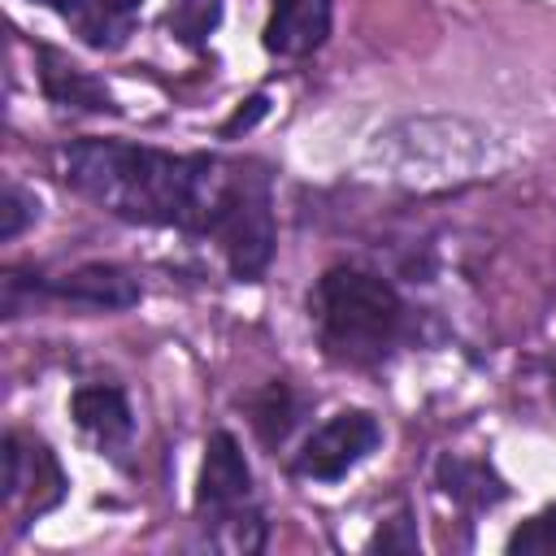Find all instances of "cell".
Instances as JSON below:
<instances>
[{
	"mask_svg": "<svg viewBox=\"0 0 556 556\" xmlns=\"http://www.w3.org/2000/svg\"><path fill=\"white\" fill-rule=\"evenodd\" d=\"M230 165L217 156H178L122 139H78L65 148V178L104 213L139 226H178L208 235Z\"/></svg>",
	"mask_w": 556,
	"mask_h": 556,
	"instance_id": "obj_1",
	"label": "cell"
},
{
	"mask_svg": "<svg viewBox=\"0 0 556 556\" xmlns=\"http://www.w3.org/2000/svg\"><path fill=\"white\" fill-rule=\"evenodd\" d=\"M317 339L339 365H374L404 334V304L391 282L365 269H330L308 300Z\"/></svg>",
	"mask_w": 556,
	"mask_h": 556,
	"instance_id": "obj_2",
	"label": "cell"
},
{
	"mask_svg": "<svg viewBox=\"0 0 556 556\" xmlns=\"http://www.w3.org/2000/svg\"><path fill=\"white\" fill-rule=\"evenodd\" d=\"M208 235L226 252L235 278L265 274L274 256V200H269V174L261 165H230Z\"/></svg>",
	"mask_w": 556,
	"mask_h": 556,
	"instance_id": "obj_3",
	"label": "cell"
},
{
	"mask_svg": "<svg viewBox=\"0 0 556 556\" xmlns=\"http://www.w3.org/2000/svg\"><path fill=\"white\" fill-rule=\"evenodd\" d=\"M378 439H382L378 421L361 408H348L308 434V443L295 456V473L313 482H339L348 469H356L378 447Z\"/></svg>",
	"mask_w": 556,
	"mask_h": 556,
	"instance_id": "obj_4",
	"label": "cell"
},
{
	"mask_svg": "<svg viewBox=\"0 0 556 556\" xmlns=\"http://www.w3.org/2000/svg\"><path fill=\"white\" fill-rule=\"evenodd\" d=\"M4 478H0V500L4 508H17L22 504V517H39L48 513L52 504H61L65 495V473L56 465V456L35 443V439H22V434H9L4 439Z\"/></svg>",
	"mask_w": 556,
	"mask_h": 556,
	"instance_id": "obj_5",
	"label": "cell"
},
{
	"mask_svg": "<svg viewBox=\"0 0 556 556\" xmlns=\"http://www.w3.org/2000/svg\"><path fill=\"white\" fill-rule=\"evenodd\" d=\"M248 495H252V469H248L235 434H226V430L208 434L195 504L208 508L213 517H230V513H239L248 504Z\"/></svg>",
	"mask_w": 556,
	"mask_h": 556,
	"instance_id": "obj_6",
	"label": "cell"
},
{
	"mask_svg": "<svg viewBox=\"0 0 556 556\" xmlns=\"http://www.w3.org/2000/svg\"><path fill=\"white\" fill-rule=\"evenodd\" d=\"M330 35V0H274L265 48L274 56H308Z\"/></svg>",
	"mask_w": 556,
	"mask_h": 556,
	"instance_id": "obj_7",
	"label": "cell"
},
{
	"mask_svg": "<svg viewBox=\"0 0 556 556\" xmlns=\"http://www.w3.org/2000/svg\"><path fill=\"white\" fill-rule=\"evenodd\" d=\"M43 291H52L70 304H87V308H130V304H139V282L117 265H83V269L65 274L61 282H48Z\"/></svg>",
	"mask_w": 556,
	"mask_h": 556,
	"instance_id": "obj_8",
	"label": "cell"
},
{
	"mask_svg": "<svg viewBox=\"0 0 556 556\" xmlns=\"http://www.w3.org/2000/svg\"><path fill=\"white\" fill-rule=\"evenodd\" d=\"M39 61H43V70H39V74H43V91H48L56 104H65V109H87V113H104V109H113L104 83H96L87 70H78V65L65 61L61 52L43 48Z\"/></svg>",
	"mask_w": 556,
	"mask_h": 556,
	"instance_id": "obj_9",
	"label": "cell"
},
{
	"mask_svg": "<svg viewBox=\"0 0 556 556\" xmlns=\"http://www.w3.org/2000/svg\"><path fill=\"white\" fill-rule=\"evenodd\" d=\"M70 413L100 443H122L130 434V404H126V395L117 387H83V391H74Z\"/></svg>",
	"mask_w": 556,
	"mask_h": 556,
	"instance_id": "obj_10",
	"label": "cell"
},
{
	"mask_svg": "<svg viewBox=\"0 0 556 556\" xmlns=\"http://www.w3.org/2000/svg\"><path fill=\"white\" fill-rule=\"evenodd\" d=\"M139 9H143V0H78L70 13V26L91 48H117L130 35Z\"/></svg>",
	"mask_w": 556,
	"mask_h": 556,
	"instance_id": "obj_11",
	"label": "cell"
},
{
	"mask_svg": "<svg viewBox=\"0 0 556 556\" xmlns=\"http://www.w3.org/2000/svg\"><path fill=\"white\" fill-rule=\"evenodd\" d=\"M439 478H443V491L456 495V500H473V504H491L504 495V486L491 478V469L482 465H465V460H443L439 465Z\"/></svg>",
	"mask_w": 556,
	"mask_h": 556,
	"instance_id": "obj_12",
	"label": "cell"
},
{
	"mask_svg": "<svg viewBox=\"0 0 556 556\" xmlns=\"http://www.w3.org/2000/svg\"><path fill=\"white\" fill-rule=\"evenodd\" d=\"M222 0H174L169 4V30L182 43H204V35L217 26Z\"/></svg>",
	"mask_w": 556,
	"mask_h": 556,
	"instance_id": "obj_13",
	"label": "cell"
},
{
	"mask_svg": "<svg viewBox=\"0 0 556 556\" xmlns=\"http://www.w3.org/2000/svg\"><path fill=\"white\" fill-rule=\"evenodd\" d=\"M508 552L513 556H556V504L534 513L526 526H517L508 539Z\"/></svg>",
	"mask_w": 556,
	"mask_h": 556,
	"instance_id": "obj_14",
	"label": "cell"
},
{
	"mask_svg": "<svg viewBox=\"0 0 556 556\" xmlns=\"http://www.w3.org/2000/svg\"><path fill=\"white\" fill-rule=\"evenodd\" d=\"M252 421H256V430H261V439H265V443H278V439L291 430L295 408L287 404V387H282V382L265 391V400L256 404V417H252Z\"/></svg>",
	"mask_w": 556,
	"mask_h": 556,
	"instance_id": "obj_15",
	"label": "cell"
},
{
	"mask_svg": "<svg viewBox=\"0 0 556 556\" xmlns=\"http://www.w3.org/2000/svg\"><path fill=\"white\" fill-rule=\"evenodd\" d=\"M35 213H39L35 195H26L22 187H4V195H0V239L22 235V226H26Z\"/></svg>",
	"mask_w": 556,
	"mask_h": 556,
	"instance_id": "obj_16",
	"label": "cell"
},
{
	"mask_svg": "<svg viewBox=\"0 0 556 556\" xmlns=\"http://www.w3.org/2000/svg\"><path fill=\"white\" fill-rule=\"evenodd\" d=\"M261 113H265V100H261V96H256V100H252V109H248V113H243V109H239V113H235V117H230V122H226V135H230V130H239V126H252V117H261Z\"/></svg>",
	"mask_w": 556,
	"mask_h": 556,
	"instance_id": "obj_17",
	"label": "cell"
},
{
	"mask_svg": "<svg viewBox=\"0 0 556 556\" xmlns=\"http://www.w3.org/2000/svg\"><path fill=\"white\" fill-rule=\"evenodd\" d=\"M39 4H48V9H56V13H65V17H70L78 0H39Z\"/></svg>",
	"mask_w": 556,
	"mask_h": 556,
	"instance_id": "obj_18",
	"label": "cell"
}]
</instances>
